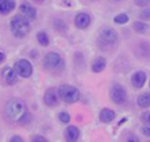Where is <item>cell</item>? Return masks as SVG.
<instances>
[{
	"label": "cell",
	"instance_id": "cell-32",
	"mask_svg": "<svg viewBox=\"0 0 150 142\" xmlns=\"http://www.w3.org/2000/svg\"><path fill=\"white\" fill-rule=\"evenodd\" d=\"M37 3H42V1H45V0H36Z\"/></svg>",
	"mask_w": 150,
	"mask_h": 142
},
{
	"label": "cell",
	"instance_id": "cell-4",
	"mask_svg": "<svg viewBox=\"0 0 150 142\" xmlns=\"http://www.w3.org/2000/svg\"><path fill=\"white\" fill-rule=\"evenodd\" d=\"M63 66L65 62L58 53L50 52L44 57V67L47 70H62Z\"/></svg>",
	"mask_w": 150,
	"mask_h": 142
},
{
	"label": "cell",
	"instance_id": "cell-1",
	"mask_svg": "<svg viewBox=\"0 0 150 142\" xmlns=\"http://www.w3.org/2000/svg\"><path fill=\"white\" fill-rule=\"evenodd\" d=\"M4 112H5V116L11 121L20 122L21 119L28 113V109H26V105L23 100H20V99H12V100H9L5 104Z\"/></svg>",
	"mask_w": 150,
	"mask_h": 142
},
{
	"label": "cell",
	"instance_id": "cell-25",
	"mask_svg": "<svg viewBox=\"0 0 150 142\" xmlns=\"http://www.w3.org/2000/svg\"><path fill=\"white\" fill-rule=\"evenodd\" d=\"M134 3L138 5V7H146V5L150 3V0H134Z\"/></svg>",
	"mask_w": 150,
	"mask_h": 142
},
{
	"label": "cell",
	"instance_id": "cell-18",
	"mask_svg": "<svg viewBox=\"0 0 150 142\" xmlns=\"http://www.w3.org/2000/svg\"><path fill=\"white\" fill-rule=\"evenodd\" d=\"M37 41H38V44L41 45V46H47L49 45V36H47L45 32H38L37 33Z\"/></svg>",
	"mask_w": 150,
	"mask_h": 142
},
{
	"label": "cell",
	"instance_id": "cell-10",
	"mask_svg": "<svg viewBox=\"0 0 150 142\" xmlns=\"http://www.w3.org/2000/svg\"><path fill=\"white\" fill-rule=\"evenodd\" d=\"M58 97H59V95L57 93V91L50 88V90H47L46 93H45L44 101L47 107H57L58 105Z\"/></svg>",
	"mask_w": 150,
	"mask_h": 142
},
{
	"label": "cell",
	"instance_id": "cell-15",
	"mask_svg": "<svg viewBox=\"0 0 150 142\" xmlns=\"http://www.w3.org/2000/svg\"><path fill=\"white\" fill-rule=\"evenodd\" d=\"M105 65H107V61L105 58L103 57H98L95 61L92 62V71L93 72H101L105 69Z\"/></svg>",
	"mask_w": 150,
	"mask_h": 142
},
{
	"label": "cell",
	"instance_id": "cell-26",
	"mask_svg": "<svg viewBox=\"0 0 150 142\" xmlns=\"http://www.w3.org/2000/svg\"><path fill=\"white\" fill-rule=\"evenodd\" d=\"M141 119H142L144 122H150V112H144Z\"/></svg>",
	"mask_w": 150,
	"mask_h": 142
},
{
	"label": "cell",
	"instance_id": "cell-20",
	"mask_svg": "<svg viewBox=\"0 0 150 142\" xmlns=\"http://www.w3.org/2000/svg\"><path fill=\"white\" fill-rule=\"evenodd\" d=\"M128 20H129V17H128L127 13H120V15H117L113 18V21L116 24H125V23H128Z\"/></svg>",
	"mask_w": 150,
	"mask_h": 142
},
{
	"label": "cell",
	"instance_id": "cell-7",
	"mask_svg": "<svg viewBox=\"0 0 150 142\" xmlns=\"http://www.w3.org/2000/svg\"><path fill=\"white\" fill-rule=\"evenodd\" d=\"M17 71L15 70V67H4L1 70V78H3V80H4V83L5 84H8V85H13V84H16L17 83Z\"/></svg>",
	"mask_w": 150,
	"mask_h": 142
},
{
	"label": "cell",
	"instance_id": "cell-14",
	"mask_svg": "<svg viewBox=\"0 0 150 142\" xmlns=\"http://www.w3.org/2000/svg\"><path fill=\"white\" fill-rule=\"evenodd\" d=\"M65 136H66V140L67 141H76L79 138V129L74 125L69 126L65 132Z\"/></svg>",
	"mask_w": 150,
	"mask_h": 142
},
{
	"label": "cell",
	"instance_id": "cell-11",
	"mask_svg": "<svg viewBox=\"0 0 150 142\" xmlns=\"http://www.w3.org/2000/svg\"><path fill=\"white\" fill-rule=\"evenodd\" d=\"M20 12L23 13L24 17L30 18V20H34V18H36V15H37L36 9H34V8L32 7L29 3H21V5H20Z\"/></svg>",
	"mask_w": 150,
	"mask_h": 142
},
{
	"label": "cell",
	"instance_id": "cell-2",
	"mask_svg": "<svg viewBox=\"0 0 150 142\" xmlns=\"http://www.w3.org/2000/svg\"><path fill=\"white\" fill-rule=\"evenodd\" d=\"M11 30L16 37H25L30 32V24L28 18L21 17L20 15L13 16L11 20Z\"/></svg>",
	"mask_w": 150,
	"mask_h": 142
},
{
	"label": "cell",
	"instance_id": "cell-22",
	"mask_svg": "<svg viewBox=\"0 0 150 142\" xmlns=\"http://www.w3.org/2000/svg\"><path fill=\"white\" fill-rule=\"evenodd\" d=\"M58 119H59L61 122H69L70 121V114L67 113V112H61L59 114H58Z\"/></svg>",
	"mask_w": 150,
	"mask_h": 142
},
{
	"label": "cell",
	"instance_id": "cell-21",
	"mask_svg": "<svg viewBox=\"0 0 150 142\" xmlns=\"http://www.w3.org/2000/svg\"><path fill=\"white\" fill-rule=\"evenodd\" d=\"M54 26L58 29V30H61V32H65V30H67V25H66L63 21H61V20H55L54 23Z\"/></svg>",
	"mask_w": 150,
	"mask_h": 142
},
{
	"label": "cell",
	"instance_id": "cell-29",
	"mask_svg": "<svg viewBox=\"0 0 150 142\" xmlns=\"http://www.w3.org/2000/svg\"><path fill=\"white\" fill-rule=\"evenodd\" d=\"M11 141L12 142H23V138L21 137H18V136H13V137H11Z\"/></svg>",
	"mask_w": 150,
	"mask_h": 142
},
{
	"label": "cell",
	"instance_id": "cell-24",
	"mask_svg": "<svg viewBox=\"0 0 150 142\" xmlns=\"http://www.w3.org/2000/svg\"><path fill=\"white\" fill-rule=\"evenodd\" d=\"M30 119H32V117H30V113H29V112H28V113H26L25 116H24L23 119H21V121L18 122V124H20V125H26L29 121H30Z\"/></svg>",
	"mask_w": 150,
	"mask_h": 142
},
{
	"label": "cell",
	"instance_id": "cell-13",
	"mask_svg": "<svg viewBox=\"0 0 150 142\" xmlns=\"http://www.w3.org/2000/svg\"><path fill=\"white\" fill-rule=\"evenodd\" d=\"M16 7V0H0V13L8 15Z\"/></svg>",
	"mask_w": 150,
	"mask_h": 142
},
{
	"label": "cell",
	"instance_id": "cell-6",
	"mask_svg": "<svg viewBox=\"0 0 150 142\" xmlns=\"http://www.w3.org/2000/svg\"><path fill=\"white\" fill-rule=\"evenodd\" d=\"M15 70L17 71V74L20 75V76L29 78L32 75V72H33V67H32V65L29 63V61L20 59V61H17V62H16Z\"/></svg>",
	"mask_w": 150,
	"mask_h": 142
},
{
	"label": "cell",
	"instance_id": "cell-30",
	"mask_svg": "<svg viewBox=\"0 0 150 142\" xmlns=\"http://www.w3.org/2000/svg\"><path fill=\"white\" fill-rule=\"evenodd\" d=\"M4 61H5V54H4V53L0 52V63H3Z\"/></svg>",
	"mask_w": 150,
	"mask_h": 142
},
{
	"label": "cell",
	"instance_id": "cell-17",
	"mask_svg": "<svg viewBox=\"0 0 150 142\" xmlns=\"http://www.w3.org/2000/svg\"><path fill=\"white\" fill-rule=\"evenodd\" d=\"M137 105L141 108H148L150 107V93H142L137 97Z\"/></svg>",
	"mask_w": 150,
	"mask_h": 142
},
{
	"label": "cell",
	"instance_id": "cell-9",
	"mask_svg": "<svg viewBox=\"0 0 150 142\" xmlns=\"http://www.w3.org/2000/svg\"><path fill=\"white\" fill-rule=\"evenodd\" d=\"M90 24H91V17H90V15H87V13L80 12L75 16V25H76V28L86 29L90 26Z\"/></svg>",
	"mask_w": 150,
	"mask_h": 142
},
{
	"label": "cell",
	"instance_id": "cell-5",
	"mask_svg": "<svg viewBox=\"0 0 150 142\" xmlns=\"http://www.w3.org/2000/svg\"><path fill=\"white\" fill-rule=\"evenodd\" d=\"M111 99L116 104H124L127 101V91L122 85L115 84L111 88Z\"/></svg>",
	"mask_w": 150,
	"mask_h": 142
},
{
	"label": "cell",
	"instance_id": "cell-16",
	"mask_svg": "<svg viewBox=\"0 0 150 142\" xmlns=\"http://www.w3.org/2000/svg\"><path fill=\"white\" fill-rule=\"evenodd\" d=\"M115 117H116L115 112L112 111V109H109V108H105V109H103V111L100 112V121H103V122L113 121Z\"/></svg>",
	"mask_w": 150,
	"mask_h": 142
},
{
	"label": "cell",
	"instance_id": "cell-27",
	"mask_svg": "<svg viewBox=\"0 0 150 142\" xmlns=\"http://www.w3.org/2000/svg\"><path fill=\"white\" fill-rule=\"evenodd\" d=\"M33 142H36V141H38V142H44V141H46V138L45 137H41V136H33V137L30 138Z\"/></svg>",
	"mask_w": 150,
	"mask_h": 142
},
{
	"label": "cell",
	"instance_id": "cell-19",
	"mask_svg": "<svg viewBox=\"0 0 150 142\" xmlns=\"http://www.w3.org/2000/svg\"><path fill=\"white\" fill-rule=\"evenodd\" d=\"M148 28H149V26L146 25L145 23L136 21V23L133 24V29H134L136 32H138V33H145V32H148Z\"/></svg>",
	"mask_w": 150,
	"mask_h": 142
},
{
	"label": "cell",
	"instance_id": "cell-12",
	"mask_svg": "<svg viewBox=\"0 0 150 142\" xmlns=\"http://www.w3.org/2000/svg\"><path fill=\"white\" fill-rule=\"evenodd\" d=\"M145 82H146V74L144 71H137V72H134V74L132 75V84H133V87L141 88V87H144Z\"/></svg>",
	"mask_w": 150,
	"mask_h": 142
},
{
	"label": "cell",
	"instance_id": "cell-8",
	"mask_svg": "<svg viewBox=\"0 0 150 142\" xmlns=\"http://www.w3.org/2000/svg\"><path fill=\"white\" fill-rule=\"evenodd\" d=\"M100 40L105 44H115L117 41V33L112 28H103L100 30Z\"/></svg>",
	"mask_w": 150,
	"mask_h": 142
},
{
	"label": "cell",
	"instance_id": "cell-3",
	"mask_svg": "<svg viewBox=\"0 0 150 142\" xmlns=\"http://www.w3.org/2000/svg\"><path fill=\"white\" fill-rule=\"evenodd\" d=\"M58 95H59V97L63 101H66L69 104H73L80 99V92L78 91V88L73 87V85H69V84L61 85L58 88Z\"/></svg>",
	"mask_w": 150,
	"mask_h": 142
},
{
	"label": "cell",
	"instance_id": "cell-31",
	"mask_svg": "<svg viewBox=\"0 0 150 142\" xmlns=\"http://www.w3.org/2000/svg\"><path fill=\"white\" fill-rule=\"evenodd\" d=\"M128 141H138V138H136V137H128Z\"/></svg>",
	"mask_w": 150,
	"mask_h": 142
},
{
	"label": "cell",
	"instance_id": "cell-23",
	"mask_svg": "<svg viewBox=\"0 0 150 142\" xmlns=\"http://www.w3.org/2000/svg\"><path fill=\"white\" fill-rule=\"evenodd\" d=\"M140 17L144 20H150V8H144L140 13Z\"/></svg>",
	"mask_w": 150,
	"mask_h": 142
},
{
	"label": "cell",
	"instance_id": "cell-28",
	"mask_svg": "<svg viewBox=\"0 0 150 142\" xmlns=\"http://www.w3.org/2000/svg\"><path fill=\"white\" fill-rule=\"evenodd\" d=\"M141 132H142L144 136H148V137H150V128L149 126H144L142 129H141Z\"/></svg>",
	"mask_w": 150,
	"mask_h": 142
}]
</instances>
